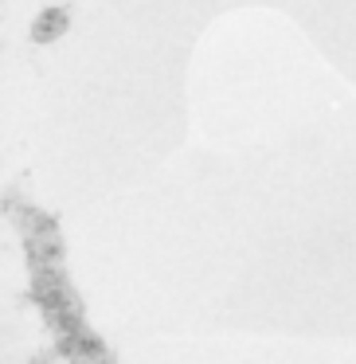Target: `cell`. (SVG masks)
<instances>
[{"mask_svg": "<svg viewBox=\"0 0 356 364\" xmlns=\"http://www.w3.org/2000/svg\"><path fill=\"white\" fill-rule=\"evenodd\" d=\"M4 212H9L12 228L20 231L28 259V298L55 333L59 353L63 356H82V360H110L106 345L90 333L87 314H82V298L71 282V262H67V243L59 231L55 215L43 212L40 204L12 188L4 196Z\"/></svg>", "mask_w": 356, "mask_h": 364, "instance_id": "1", "label": "cell"}, {"mask_svg": "<svg viewBox=\"0 0 356 364\" xmlns=\"http://www.w3.org/2000/svg\"><path fill=\"white\" fill-rule=\"evenodd\" d=\"M67 28H71V9H67V4H55V9H48V12H40V16H36L32 43H55Z\"/></svg>", "mask_w": 356, "mask_h": 364, "instance_id": "2", "label": "cell"}]
</instances>
